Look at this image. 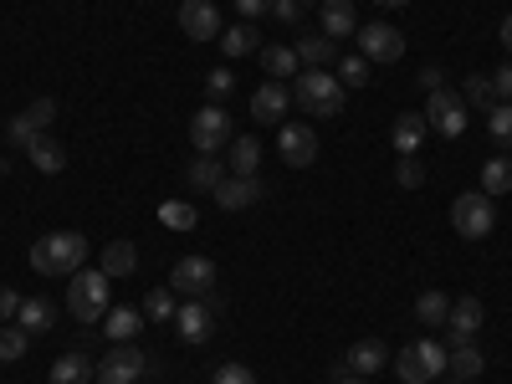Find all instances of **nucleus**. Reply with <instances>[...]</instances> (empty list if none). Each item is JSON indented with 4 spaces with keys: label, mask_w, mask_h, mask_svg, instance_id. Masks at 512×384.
Segmentation results:
<instances>
[{
    "label": "nucleus",
    "mask_w": 512,
    "mask_h": 384,
    "mask_svg": "<svg viewBox=\"0 0 512 384\" xmlns=\"http://www.w3.org/2000/svg\"><path fill=\"white\" fill-rule=\"evenodd\" d=\"M82 262H88V236H77V231H52L31 246V267L41 277H72L82 272Z\"/></svg>",
    "instance_id": "nucleus-1"
},
{
    "label": "nucleus",
    "mask_w": 512,
    "mask_h": 384,
    "mask_svg": "<svg viewBox=\"0 0 512 384\" xmlns=\"http://www.w3.org/2000/svg\"><path fill=\"white\" fill-rule=\"evenodd\" d=\"M108 297H113V277L98 267V272H72V282H67V313L77 318V323H98L103 313H108Z\"/></svg>",
    "instance_id": "nucleus-2"
},
{
    "label": "nucleus",
    "mask_w": 512,
    "mask_h": 384,
    "mask_svg": "<svg viewBox=\"0 0 512 384\" xmlns=\"http://www.w3.org/2000/svg\"><path fill=\"white\" fill-rule=\"evenodd\" d=\"M344 93L349 88L333 72H297V88H292L297 108L318 113V118H338V113H344Z\"/></svg>",
    "instance_id": "nucleus-3"
},
{
    "label": "nucleus",
    "mask_w": 512,
    "mask_h": 384,
    "mask_svg": "<svg viewBox=\"0 0 512 384\" xmlns=\"http://www.w3.org/2000/svg\"><path fill=\"white\" fill-rule=\"evenodd\" d=\"M451 226H456V236H466V241H487V236L497 231V200L482 195V190L456 195V200H451Z\"/></svg>",
    "instance_id": "nucleus-4"
},
{
    "label": "nucleus",
    "mask_w": 512,
    "mask_h": 384,
    "mask_svg": "<svg viewBox=\"0 0 512 384\" xmlns=\"http://www.w3.org/2000/svg\"><path fill=\"white\" fill-rule=\"evenodd\" d=\"M231 139H236V128H231V113H226L221 103H205V108L190 118V144H195V154H221V149H231Z\"/></svg>",
    "instance_id": "nucleus-5"
},
{
    "label": "nucleus",
    "mask_w": 512,
    "mask_h": 384,
    "mask_svg": "<svg viewBox=\"0 0 512 384\" xmlns=\"http://www.w3.org/2000/svg\"><path fill=\"white\" fill-rule=\"evenodd\" d=\"M441 369H446V349L431 344V338H415V344L400 349V359H395V374L405 384H436Z\"/></svg>",
    "instance_id": "nucleus-6"
},
{
    "label": "nucleus",
    "mask_w": 512,
    "mask_h": 384,
    "mask_svg": "<svg viewBox=\"0 0 512 384\" xmlns=\"http://www.w3.org/2000/svg\"><path fill=\"white\" fill-rule=\"evenodd\" d=\"M425 123L436 128L441 139H461L466 134V103H461V93H451V88H436V93H425Z\"/></svg>",
    "instance_id": "nucleus-7"
},
{
    "label": "nucleus",
    "mask_w": 512,
    "mask_h": 384,
    "mask_svg": "<svg viewBox=\"0 0 512 384\" xmlns=\"http://www.w3.org/2000/svg\"><path fill=\"white\" fill-rule=\"evenodd\" d=\"M354 36H359V57H369V62H400L405 57V31L390 21H369Z\"/></svg>",
    "instance_id": "nucleus-8"
},
{
    "label": "nucleus",
    "mask_w": 512,
    "mask_h": 384,
    "mask_svg": "<svg viewBox=\"0 0 512 384\" xmlns=\"http://www.w3.org/2000/svg\"><path fill=\"white\" fill-rule=\"evenodd\" d=\"M169 292L210 297V292H216V262H210V256H180L175 272H169Z\"/></svg>",
    "instance_id": "nucleus-9"
},
{
    "label": "nucleus",
    "mask_w": 512,
    "mask_h": 384,
    "mask_svg": "<svg viewBox=\"0 0 512 384\" xmlns=\"http://www.w3.org/2000/svg\"><path fill=\"white\" fill-rule=\"evenodd\" d=\"M144 369H149V359H144L134 344H113V354H103V359H98L93 384H134Z\"/></svg>",
    "instance_id": "nucleus-10"
},
{
    "label": "nucleus",
    "mask_w": 512,
    "mask_h": 384,
    "mask_svg": "<svg viewBox=\"0 0 512 384\" xmlns=\"http://www.w3.org/2000/svg\"><path fill=\"white\" fill-rule=\"evenodd\" d=\"M175 333L185 338V344H195V349L216 333V308H210V297H185V303L175 308Z\"/></svg>",
    "instance_id": "nucleus-11"
},
{
    "label": "nucleus",
    "mask_w": 512,
    "mask_h": 384,
    "mask_svg": "<svg viewBox=\"0 0 512 384\" xmlns=\"http://www.w3.org/2000/svg\"><path fill=\"white\" fill-rule=\"evenodd\" d=\"M180 31L190 41H216L226 26H221V6L216 0H185L180 6Z\"/></svg>",
    "instance_id": "nucleus-12"
},
{
    "label": "nucleus",
    "mask_w": 512,
    "mask_h": 384,
    "mask_svg": "<svg viewBox=\"0 0 512 384\" xmlns=\"http://www.w3.org/2000/svg\"><path fill=\"white\" fill-rule=\"evenodd\" d=\"M210 195H216L221 210H246V205H256V200L267 195V185H262V175H226Z\"/></svg>",
    "instance_id": "nucleus-13"
},
{
    "label": "nucleus",
    "mask_w": 512,
    "mask_h": 384,
    "mask_svg": "<svg viewBox=\"0 0 512 384\" xmlns=\"http://www.w3.org/2000/svg\"><path fill=\"white\" fill-rule=\"evenodd\" d=\"M282 159L292 164V169H308L313 159H318V134L308 123H282Z\"/></svg>",
    "instance_id": "nucleus-14"
},
{
    "label": "nucleus",
    "mask_w": 512,
    "mask_h": 384,
    "mask_svg": "<svg viewBox=\"0 0 512 384\" xmlns=\"http://www.w3.org/2000/svg\"><path fill=\"white\" fill-rule=\"evenodd\" d=\"M287 108H292V93H287V82H262V88L251 93V118L256 123H282L287 118Z\"/></svg>",
    "instance_id": "nucleus-15"
},
{
    "label": "nucleus",
    "mask_w": 512,
    "mask_h": 384,
    "mask_svg": "<svg viewBox=\"0 0 512 384\" xmlns=\"http://www.w3.org/2000/svg\"><path fill=\"white\" fill-rule=\"evenodd\" d=\"M318 21H323V36H333V41H344V36L359 31L354 0H323V6H318Z\"/></svg>",
    "instance_id": "nucleus-16"
},
{
    "label": "nucleus",
    "mask_w": 512,
    "mask_h": 384,
    "mask_svg": "<svg viewBox=\"0 0 512 384\" xmlns=\"http://www.w3.org/2000/svg\"><path fill=\"white\" fill-rule=\"evenodd\" d=\"M446 328H451V344L477 338V328H482V303H477V297H456L451 313H446Z\"/></svg>",
    "instance_id": "nucleus-17"
},
{
    "label": "nucleus",
    "mask_w": 512,
    "mask_h": 384,
    "mask_svg": "<svg viewBox=\"0 0 512 384\" xmlns=\"http://www.w3.org/2000/svg\"><path fill=\"white\" fill-rule=\"evenodd\" d=\"M384 359H390V349H384L379 338H359V344H354V349L344 354V369H349V374H364V379H369V374H379V369H384Z\"/></svg>",
    "instance_id": "nucleus-18"
},
{
    "label": "nucleus",
    "mask_w": 512,
    "mask_h": 384,
    "mask_svg": "<svg viewBox=\"0 0 512 384\" xmlns=\"http://www.w3.org/2000/svg\"><path fill=\"white\" fill-rule=\"evenodd\" d=\"M221 180H226L221 154H195V159H190V169H185V185H190V190H200V195H210Z\"/></svg>",
    "instance_id": "nucleus-19"
},
{
    "label": "nucleus",
    "mask_w": 512,
    "mask_h": 384,
    "mask_svg": "<svg viewBox=\"0 0 512 384\" xmlns=\"http://www.w3.org/2000/svg\"><path fill=\"white\" fill-rule=\"evenodd\" d=\"M292 52H297V62H303L308 72H323V67L338 57V41H333V36H323V31H313V36H303V41H297Z\"/></svg>",
    "instance_id": "nucleus-20"
},
{
    "label": "nucleus",
    "mask_w": 512,
    "mask_h": 384,
    "mask_svg": "<svg viewBox=\"0 0 512 384\" xmlns=\"http://www.w3.org/2000/svg\"><path fill=\"white\" fill-rule=\"evenodd\" d=\"M446 369H451L456 379H477V374L487 369V354L472 344V338H461V344H451V349H446Z\"/></svg>",
    "instance_id": "nucleus-21"
},
{
    "label": "nucleus",
    "mask_w": 512,
    "mask_h": 384,
    "mask_svg": "<svg viewBox=\"0 0 512 384\" xmlns=\"http://www.w3.org/2000/svg\"><path fill=\"white\" fill-rule=\"evenodd\" d=\"M98 267H103L113 282H118V277H134V272H139V246H134V241H108Z\"/></svg>",
    "instance_id": "nucleus-22"
},
{
    "label": "nucleus",
    "mask_w": 512,
    "mask_h": 384,
    "mask_svg": "<svg viewBox=\"0 0 512 384\" xmlns=\"http://www.w3.org/2000/svg\"><path fill=\"white\" fill-rule=\"evenodd\" d=\"M144 323H149V318L134 313V308H108V313H103V333L113 338V344H134Z\"/></svg>",
    "instance_id": "nucleus-23"
},
{
    "label": "nucleus",
    "mask_w": 512,
    "mask_h": 384,
    "mask_svg": "<svg viewBox=\"0 0 512 384\" xmlns=\"http://www.w3.org/2000/svg\"><path fill=\"white\" fill-rule=\"evenodd\" d=\"M425 113H400L395 118V128H390V139H395V149L400 154H420V144H425Z\"/></svg>",
    "instance_id": "nucleus-24"
},
{
    "label": "nucleus",
    "mask_w": 512,
    "mask_h": 384,
    "mask_svg": "<svg viewBox=\"0 0 512 384\" xmlns=\"http://www.w3.org/2000/svg\"><path fill=\"white\" fill-rule=\"evenodd\" d=\"M93 359L88 354H62L52 359V384H93Z\"/></svg>",
    "instance_id": "nucleus-25"
},
{
    "label": "nucleus",
    "mask_w": 512,
    "mask_h": 384,
    "mask_svg": "<svg viewBox=\"0 0 512 384\" xmlns=\"http://www.w3.org/2000/svg\"><path fill=\"white\" fill-rule=\"evenodd\" d=\"M26 154H31V164L41 169V175H62V169H67V149H62L57 139H47V134H41Z\"/></svg>",
    "instance_id": "nucleus-26"
},
{
    "label": "nucleus",
    "mask_w": 512,
    "mask_h": 384,
    "mask_svg": "<svg viewBox=\"0 0 512 384\" xmlns=\"http://www.w3.org/2000/svg\"><path fill=\"white\" fill-rule=\"evenodd\" d=\"M262 72H272V82H287L303 72V62H297L292 47H262Z\"/></svg>",
    "instance_id": "nucleus-27"
},
{
    "label": "nucleus",
    "mask_w": 512,
    "mask_h": 384,
    "mask_svg": "<svg viewBox=\"0 0 512 384\" xmlns=\"http://www.w3.org/2000/svg\"><path fill=\"white\" fill-rule=\"evenodd\" d=\"M507 190H512V159H507V154H497V159H487V164H482V195H492V200H497V195H507Z\"/></svg>",
    "instance_id": "nucleus-28"
},
{
    "label": "nucleus",
    "mask_w": 512,
    "mask_h": 384,
    "mask_svg": "<svg viewBox=\"0 0 512 384\" xmlns=\"http://www.w3.org/2000/svg\"><path fill=\"white\" fill-rule=\"evenodd\" d=\"M16 323L36 338V333H47L52 328V303H47V297H26V303H21V313H16Z\"/></svg>",
    "instance_id": "nucleus-29"
},
{
    "label": "nucleus",
    "mask_w": 512,
    "mask_h": 384,
    "mask_svg": "<svg viewBox=\"0 0 512 384\" xmlns=\"http://www.w3.org/2000/svg\"><path fill=\"white\" fill-rule=\"evenodd\" d=\"M446 313H451V297H446V292H436V287H431V292H420V297H415V318H420L425 328L446 323Z\"/></svg>",
    "instance_id": "nucleus-30"
},
{
    "label": "nucleus",
    "mask_w": 512,
    "mask_h": 384,
    "mask_svg": "<svg viewBox=\"0 0 512 384\" xmlns=\"http://www.w3.org/2000/svg\"><path fill=\"white\" fill-rule=\"evenodd\" d=\"M31 349V333L21 323H0V364H16Z\"/></svg>",
    "instance_id": "nucleus-31"
},
{
    "label": "nucleus",
    "mask_w": 512,
    "mask_h": 384,
    "mask_svg": "<svg viewBox=\"0 0 512 384\" xmlns=\"http://www.w3.org/2000/svg\"><path fill=\"white\" fill-rule=\"evenodd\" d=\"M221 52L236 62V57H251L256 52V26L251 21H241V26H231V31H221Z\"/></svg>",
    "instance_id": "nucleus-32"
},
{
    "label": "nucleus",
    "mask_w": 512,
    "mask_h": 384,
    "mask_svg": "<svg viewBox=\"0 0 512 384\" xmlns=\"http://www.w3.org/2000/svg\"><path fill=\"white\" fill-rule=\"evenodd\" d=\"M461 103H466V108H482V113H492V108H497V93H492V77H487V72H477V77H466V88H461Z\"/></svg>",
    "instance_id": "nucleus-33"
},
{
    "label": "nucleus",
    "mask_w": 512,
    "mask_h": 384,
    "mask_svg": "<svg viewBox=\"0 0 512 384\" xmlns=\"http://www.w3.org/2000/svg\"><path fill=\"white\" fill-rule=\"evenodd\" d=\"M159 221H164L169 231H195L200 210H195V205H185V200H164V205H159Z\"/></svg>",
    "instance_id": "nucleus-34"
},
{
    "label": "nucleus",
    "mask_w": 512,
    "mask_h": 384,
    "mask_svg": "<svg viewBox=\"0 0 512 384\" xmlns=\"http://www.w3.org/2000/svg\"><path fill=\"white\" fill-rule=\"evenodd\" d=\"M256 164H262V144L256 139H231V169L236 175H256Z\"/></svg>",
    "instance_id": "nucleus-35"
},
{
    "label": "nucleus",
    "mask_w": 512,
    "mask_h": 384,
    "mask_svg": "<svg viewBox=\"0 0 512 384\" xmlns=\"http://www.w3.org/2000/svg\"><path fill=\"white\" fill-rule=\"evenodd\" d=\"M144 318H149V323H175V292L154 287V292L144 297Z\"/></svg>",
    "instance_id": "nucleus-36"
},
{
    "label": "nucleus",
    "mask_w": 512,
    "mask_h": 384,
    "mask_svg": "<svg viewBox=\"0 0 512 384\" xmlns=\"http://www.w3.org/2000/svg\"><path fill=\"white\" fill-rule=\"evenodd\" d=\"M487 134H492L502 149H512V103H497V108L487 113Z\"/></svg>",
    "instance_id": "nucleus-37"
},
{
    "label": "nucleus",
    "mask_w": 512,
    "mask_h": 384,
    "mask_svg": "<svg viewBox=\"0 0 512 384\" xmlns=\"http://www.w3.org/2000/svg\"><path fill=\"white\" fill-rule=\"evenodd\" d=\"M369 67H374V62L354 52V57L338 62V82H344V88H364V82H369Z\"/></svg>",
    "instance_id": "nucleus-38"
},
{
    "label": "nucleus",
    "mask_w": 512,
    "mask_h": 384,
    "mask_svg": "<svg viewBox=\"0 0 512 384\" xmlns=\"http://www.w3.org/2000/svg\"><path fill=\"white\" fill-rule=\"evenodd\" d=\"M395 180H400L405 190H420V185H425V164H420V154H400V164H395Z\"/></svg>",
    "instance_id": "nucleus-39"
},
{
    "label": "nucleus",
    "mask_w": 512,
    "mask_h": 384,
    "mask_svg": "<svg viewBox=\"0 0 512 384\" xmlns=\"http://www.w3.org/2000/svg\"><path fill=\"white\" fill-rule=\"evenodd\" d=\"M6 134H11V144H16V149H31V144L41 139V128H36V123H31L26 113H16V118H11V128H6Z\"/></svg>",
    "instance_id": "nucleus-40"
},
{
    "label": "nucleus",
    "mask_w": 512,
    "mask_h": 384,
    "mask_svg": "<svg viewBox=\"0 0 512 384\" xmlns=\"http://www.w3.org/2000/svg\"><path fill=\"white\" fill-rule=\"evenodd\" d=\"M267 11H272V21L292 26V21H303V0H267Z\"/></svg>",
    "instance_id": "nucleus-41"
},
{
    "label": "nucleus",
    "mask_w": 512,
    "mask_h": 384,
    "mask_svg": "<svg viewBox=\"0 0 512 384\" xmlns=\"http://www.w3.org/2000/svg\"><path fill=\"white\" fill-rule=\"evenodd\" d=\"M231 88H236V77H231V72H205V93H210V103H221Z\"/></svg>",
    "instance_id": "nucleus-42"
},
{
    "label": "nucleus",
    "mask_w": 512,
    "mask_h": 384,
    "mask_svg": "<svg viewBox=\"0 0 512 384\" xmlns=\"http://www.w3.org/2000/svg\"><path fill=\"white\" fill-rule=\"evenodd\" d=\"M210 384H256V374H251L246 364H221Z\"/></svg>",
    "instance_id": "nucleus-43"
},
{
    "label": "nucleus",
    "mask_w": 512,
    "mask_h": 384,
    "mask_svg": "<svg viewBox=\"0 0 512 384\" xmlns=\"http://www.w3.org/2000/svg\"><path fill=\"white\" fill-rule=\"evenodd\" d=\"M21 303H26V297H21V292H11V287H0V323H16V313H21Z\"/></svg>",
    "instance_id": "nucleus-44"
},
{
    "label": "nucleus",
    "mask_w": 512,
    "mask_h": 384,
    "mask_svg": "<svg viewBox=\"0 0 512 384\" xmlns=\"http://www.w3.org/2000/svg\"><path fill=\"white\" fill-rule=\"evenodd\" d=\"M492 93H497V103H512V67L492 72Z\"/></svg>",
    "instance_id": "nucleus-45"
},
{
    "label": "nucleus",
    "mask_w": 512,
    "mask_h": 384,
    "mask_svg": "<svg viewBox=\"0 0 512 384\" xmlns=\"http://www.w3.org/2000/svg\"><path fill=\"white\" fill-rule=\"evenodd\" d=\"M420 88H425V93L446 88V72H441V67H425V72H420Z\"/></svg>",
    "instance_id": "nucleus-46"
},
{
    "label": "nucleus",
    "mask_w": 512,
    "mask_h": 384,
    "mask_svg": "<svg viewBox=\"0 0 512 384\" xmlns=\"http://www.w3.org/2000/svg\"><path fill=\"white\" fill-rule=\"evenodd\" d=\"M236 11L241 21H256V16H267V0H236Z\"/></svg>",
    "instance_id": "nucleus-47"
},
{
    "label": "nucleus",
    "mask_w": 512,
    "mask_h": 384,
    "mask_svg": "<svg viewBox=\"0 0 512 384\" xmlns=\"http://www.w3.org/2000/svg\"><path fill=\"white\" fill-rule=\"evenodd\" d=\"M333 384H369V379H364V374H349V369H344V359H338V369H333Z\"/></svg>",
    "instance_id": "nucleus-48"
},
{
    "label": "nucleus",
    "mask_w": 512,
    "mask_h": 384,
    "mask_svg": "<svg viewBox=\"0 0 512 384\" xmlns=\"http://www.w3.org/2000/svg\"><path fill=\"white\" fill-rule=\"evenodd\" d=\"M502 47L512 52V16H502Z\"/></svg>",
    "instance_id": "nucleus-49"
},
{
    "label": "nucleus",
    "mask_w": 512,
    "mask_h": 384,
    "mask_svg": "<svg viewBox=\"0 0 512 384\" xmlns=\"http://www.w3.org/2000/svg\"><path fill=\"white\" fill-rule=\"evenodd\" d=\"M374 6H384V11H395V6H410V0H374Z\"/></svg>",
    "instance_id": "nucleus-50"
}]
</instances>
